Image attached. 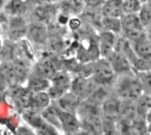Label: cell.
Instances as JSON below:
<instances>
[{
    "label": "cell",
    "instance_id": "83f0119b",
    "mask_svg": "<svg viewBox=\"0 0 151 135\" xmlns=\"http://www.w3.org/2000/svg\"><path fill=\"white\" fill-rule=\"evenodd\" d=\"M6 10L9 13L18 16L26 11L27 5L21 0H11L10 3L6 5Z\"/></svg>",
    "mask_w": 151,
    "mask_h": 135
},
{
    "label": "cell",
    "instance_id": "ab89813d",
    "mask_svg": "<svg viewBox=\"0 0 151 135\" xmlns=\"http://www.w3.org/2000/svg\"><path fill=\"white\" fill-rule=\"evenodd\" d=\"M3 3H4V0H0V6L3 4Z\"/></svg>",
    "mask_w": 151,
    "mask_h": 135
},
{
    "label": "cell",
    "instance_id": "f546056e",
    "mask_svg": "<svg viewBox=\"0 0 151 135\" xmlns=\"http://www.w3.org/2000/svg\"><path fill=\"white\" fill-rule=\"evenodd\" d=\"M0 56L4 59V61H13L16 59L17 56V50L15 46L10 42H5L1 50H0Z\"/></svg>",
    "mask_w": 151,
    "mask_h": 135
},
{
    "label": "cell",
    "instance_id": "8992f818",
    "mask_svg": "<svg viewBox=\"0 0 151 135\" xmlns=\"http://www.w3.org/2000/svg\"><path fill=\"white\" fill-rule=\"evenodd\" d=\"M57 111L61 122V126L65 133L74 134L80 129V121L78 120L74 113L63 111L59 107L57 108Z\"/></svg>",
    "mask_w": 151,
    "mask_h": 135
},
{
    "label": "cell",
    "instance_id": "f35d334b",
    "mask_svg": "<svg viewBox=\"0 0 151 135\" xmlns=\"http://www.w3.org/2000/svg\"><path fill=\"white\" fill-rule=\"evenodd\" d=\"M142 4H144V3H147V2H150V0H139Z\"/></svg>",
    "mask_w": 151,
    "mask_h": 135
},
{
    "label": "cell",
    "instance_id": "277c9868",
    "mask_svg": "<svg viewBox=\"0 0 151 135\" xmlns=\"http://www.w3.org/2000/svg\"><path fill=\"white\" fill-rule=\"evenodd\" d=\"M105 59L109 62L115 73H127L131 71V65L128 59L121 53L112 50Z\"/></svg>",
    "mask_w": 151,
    "mask_h": 135
},
{
    "label": "cell",
    "instance_id": "44dd1931",
    "mask_svg": "<svg viewBox=\"0 0 151 135\" xmlns=\"http://www.w3.org/2000/svg\"><path fill=\"white\" fill-rule=\"evenodd\" d=\"M101 27L113 34H119L122 31L121 19L117 17L103 16L101 19Z\"/></svg>",
    "mask_w": 151,
    "mask_h": 135
},
{
    "label": "cell",
    "instance_id": "74e56055",
    "mask_svg": "<svg viewBox=\"0 0 151 135\" xmlns=\"http://www.w3.org/2000/svg\"><path fill=\"white\" fill-rule=\"evenodd\" d=\"M34 3L37 4H51L54 0H32Z\"/></svg>",
    "mask_w": 151,
    "mask_h": 135
},
{
    "label": "cell",
    "instance_id": "4dcf8cb0",
    "mask_svg": "<svg viewBox=\"0 0 151 135\" xmlns=\"http://www.w3.org/2000/svg\"><path fill=\"white\" fill-rule=\"evenodd\" d=\"M83 0H65L63 3V9L66 12H81L83 10Z\"/></svg>",
    "mask_w": 151,
    "mask_h": 135
},
{
    "label": "cell",
    "instance_id": "9c48e42d",
    "mask_svg": "<svg viewBox=\"0 0 151 135\" xmlns=\"http://www.w3.org/2000/svg\"><path fill=\"white\" fill-rule=\"evenodd\" d=\"M81 126L84 131H87L89 134H103L101 115H91L82 118Z\"/></svg>",
    "mask_w": 151,
    "mask_h": 135
},
{
    "label": "cell",
    "instance_id": "4fadbf2b",
    "mask_svg": "<svg viewBox=\"0 0 151 135\" xmlns=\"http://www.w3.org/2000/svg\"><path fill=\"white\" fill-rule=\"evenodd\" d=\"M58 100V106L61 110L72 113H75L76 109L81 102L80 99L73 92L65 93Z\"/></svg>",
    "mask_w": 151,
    "mask_h": 135
},
{
    "label": "cell",
    "instance_id": "6da1fadb",
    "mask_svg": "<svg viewBox=\"0 0 151 135\" xmlns=\"http://www.w3.org/2000/svg\"><path fill=\"white\" fill-rule=\"evenodd\" d=\"M116 92L122 100L135 101L143 93V89L137 77L124 76L117 82Z\"/></svg>",
    "mask_w": 151,
    "mask_h": 135
},
{
    "label": "cell",
    "instance_id": "f1b7e54d",
    "mask_svg": "<svg viewBox=\"0 0 151 135\" xmlns=\"http://www.w3.org/2000/svg\"><path fill=\"white\" fill-rule=\"evenodd\" d=\"M138 12H139L138 16H139V19H140L142 26L144 27H149L151 22V11L150 2L142 4Z\"/></svg>",
    "mask_w": 151,
    "mask_h": 135
},
{
    "label": "cell",
    "instance_id": "7c38bea8",
    "mask_svg": "<svg viewBox=\"0 0 151 135\" xmlns=\"http://www.w3.org/2000/svg\"><path fill=\"white\" fill-rule=\"evenodd\" d=\"M28 34L33 42L39 44L45 43L48 38L47 28L42 23H34L30 25L28 29Z\"/></svg>",
    "mask_w": 151,
    "mask_h": 135
},
{
    "label": "cell",
    "instance_id": "5bb4252c",
    "mask_svg": "<svg viewBox=\"0 0 151 135\" xmlns=\"http://www.w3.org/2000/svg\"><path fill=\"white\" fill-rule=\"evenodd\" d=\"M102 5L101 11L104 16L120 18L123 15L122 0H107Z\"/></svg>",
    "mask_w": 151,
    "mask_h": 135
},
{
    "label": "cell",
    "instance_id": "ba28073f",
    "mask_svg": "<svg viewBox=\"0 0 151 135\" xmlns=\"http://www.w3.org/2000/svg\"><path fill=\"white\" fill-rule=\"evenodd\" d=\"M56 12H57V8L52 4H38V6L35 10V17L42 24L50 22L55 17Z\"/></svg>",
    "mask_w": 151,
    "mask_h": 135
},
{
    "label": "cell",
    "instance_id": "1f68e13d",
    "mask_svg": "<svg viewBox=\"0 0 151 135\" xmlns=\"http://www.w3.org/2000/svg\"><path fill=\"white\" fill-rule=\"evenodd\" d=\"M142 3L139 0H122L123 13H138Z\"/></svg>",
    "mask_w": 151,
    "mask_h": 135
},
{
    "label": "cell",
    "instance_id": "e0dca14e",
    "mask_svg": "<svg viewBox=\"0 0 151 135\" xmlns=\"http://www.w3.org/2000/svg\"><path fill=\"white\" fill-rule=\"evenodd\" d=\"M50 97L47 92L40 91L35 93H31L30 95V107L33 110L41 109L43 110L50 104Z\"/></svg>",
    "mask_w": 151,
    "mask_h": 135
},
{
    "label": "cell",
    "instance_id": "d4e9b609",
    "mask_svg": "<svg viewBox=\"0 0 151 135\" xmlns=\"http://www.w3.org/2000/svg\"><path fill=\"white\" fill-rule=\"evenodd\" d=\"M12 64H13V70H14L17 82L18 84L22 83L27 80L28 76V66L25 62L17 58L12 61Z\"/></svg>",
    "mask_w": 151,
    "mask_h": 135
},
{
    "label": "cell",
    "instance_id": "30bf717a",
    "mask_svg": "<svg viewBox=\"0 0 151 135\" xmlns=\"http://www.w3.org/2000/svg\"><path fill=\"white\" fill-rule=\"evenodd\" d=\"M9 37L12 40H18L22 38L27 33L26 22L21 17H13L9 25Z\"/></svg>",
    "mask_w": 151,
    "mask_h": 135
},
{
    "label": "cell",
    "instance_id": "484cf974",
    "mask_svg": "<svg viewBox=\"0 0 151 135\" xmlns=\"http://www.w3.org/2000/svg\"><path fill=\"white\" fill-rule=\"evenodd\" d=\"M103 16L104 15L99 7L88 6L87 10L83 11V17L87 19V20H88L89 22H92L97 26H101V19Z\"/></svg>",
    "mask_w": 151,
    "mask_h": 135
},
{
    "label": "cell",
    "instance_id": "5b68a950",
    "mask_svg": "<svg viewBox=\"0 0 151 135\" xmlns=\"http://www.w3.org/2000/svg\"><path fill=\"white\" fill-rule=\"evenodd\" d=\"M70 88L72 92L80 99V101H82L89 96L94 86L85 77H77L73 82H71Z\"/></svg>",
    "mask_w": 151,
    "mask_h": 135
},
{
    "label": "cell",
    "instance_id": "ac0fdd59",
    "mask_svg": "<svg viewBox=\"0 0 151 135\" xmlns=\"http://www.w3.org/2000/svg\"><path fill=\"white\" fill-rule=\"evenodd\" d=\"M56 73H57L56 66L53 64V62L50 60H44V61L40 62L35 66V74L49 80V79H51L55 75Z\"/></svg>",
    "mask_w": 151,
    "mask_h": 135
},
{
    "label": "cell",
    "instance_id": "8d00e7d4",
    "mask_svg": "<svg viewBox=\"0 0 151 135\" xmlns=\"http://www.w3.org/2000/svg\"><path fill=\"white\" fill-rule=\"evenodd\" d=\"M71 24V27H72V28H73V29H76L77 27H80V21L78 20V19H73V20H71V22H70Z\"/></svg>",
    "mask_w": 151,
    "mask_h": 135
},
{
    "label": "cell",
    "instance_id": "ffe728a7",
    "mask_svg": "<svg viewBox=\"0 0 151 135\" xmlns=\"http://www.w3.org/2000/svg\"><path fill=\"white\" fill-rule=\"evenodd\" d=\"M122 31L131 29H145L137 13H126L121 19Z\"/></svg>",
    "mask_w": 151,
    "mask_h": 135
},
{
    "label": "cell",
    "instance_id": "e575fe53",
    "mask_svg": "<svg viewBox=\"0 0 151 135\" xmlns=\"http://www.w3.org/2000/svg\"><path fill=\"white\" fill-rule=\"evenodd\" d=\"M142 86L143 92L150 94V71L140 72L139 76L137 77Z\"/></svg>",
    "mask_w": 151,
    "mask_h": 135
},
{
    "label": "cell",
    "instance_id": "836d02e7",
    "mask_svg": "<svg viewBox=\"0 0 151 135\" xmlns=\"http://www.w3.org/2000/svg\"><path fill=\"white\" fill-rule=\"evenodd\" d=\"M131 65L139 72L150 71V59H144L136 56L131 62Z\"/></svg>",
    "mask_w": 151,
    "mask_h": 135
},
{
    "label": "cell",
    "instance_id": "d590c367",
    "mask_svg": "<svg viewBox=\"0 0 151 135\" xmlns=\"http://www.w3.org/2000/svg\"><path fill=\"white\" fill-rule=\"evenodd\" d=\"M105 0H83V2L87 4V6L91 7H100Z\"/></svg>",
    "mask_w": 151,
    "mask_h": 135
},
{
    "label": "cell",
    "instance_id": "4316f807",
    "mask_svg": "<svg viewBox=\"0 0 151 135\" xmlns=\"http://www.w3.org/2000/svg\"><path fill=\"white\" fill-rule=\"evenodd\" d=\"M125 37L130 42H137L143 41L149 38V35L145 29H131V30H124Z\"/></svg>",
    "mask_w": 151,
    "mask_h": 135
},
{
    "label": "cell",
    "instance_id": "603a6c76",
    "mask_svg": "<svg viewBox=\"0 0 151 135\" xmlns=\"http://www.w3.org/2000/svg\"><path fill=\"white\" fill-rule=\"evenodd\" d=\"M42 118L50 125L56 126V127H61V122L59 119V116L57 111V107L53 105H48L45 107L42 112Z\"/></svg>",
    "mask_w": 151,
    "mask_h": 135
},
{
    "label": "cell",
    "instance_id": "d6986e66",
    "mask_svg": "<svg viewBox=\"0 0 151 135\" xmlns=\"http://www.w3.org/2000/svg\"><path fill=\"white\" fill-rule=\"evenodd\" d=\"M131 46L137 57L144 59H150L151 46L150 38L137 42H131Z\"/></svg>",
    "mask_w": 151,
    "mask_h": 135
},
{
    "label": "cell",
    "instance_id": "cb8c5ba5",
    "mask_svg": "<svg viewBox=\"0 0 151 135\" xmlns=\"http://www.w3.org/2000/svg\"><path fill=\"white\" fill-rule=\"evenodd\" d=\"M50 87V82L48 79L40 77L34 74L28 81V91L30 93H35L40 91H44Z\"/></svg>",
    "mask_w": 151,
    "mask_h": 135
},
{
    "label": "cell",
    "instance_id": "52a82bcc",
    "mask_svg": "<svg viewBox=\"0 0 151 135\" xmlns=\"http://www.w3.org/2000/svg\"><path fill=\"white\" fill-rule=\"evenodd\" d=\"M137 115V109L135 105V101L122 100L119 102V116L118 120L129 123L132 125V122Z\"/></svg>",
    "mask_w": 151,
    "mask_h": 135
},
{
    "label": "cell",
    "instance_id": "3957f363",
    "mask_svg": "<svg viewBox=\"0 0 151 135\" xmlns=\"http://www.w3.org/2000/svg\"><path fill=\"white\" fill-rule=\"evenodd\" d=\"M52 80V86L48 88V94L50 99H58L65 93L67 92L71 86V80L69 77L65 73H55L50 79Z\"/></svg>",
    "mask_w": 151,
    "mask_h": 135
},
{
    "label": "cell",
    "instance_id": "d6a6232c",
    "mask_svg": "<svg viewBox=\"0 0 151 135\" xmlns=\"http://www.w3.org/2000/svg\"><path fill=\"white\" fill-rule=\"evenodd\" d=\"M30 95L29 91L25 90H17L15 93V100L18 104L22 106L23 108L30 107Z\"/></svg>",
    "mask_w": 151,
    "mask_h": 135
},
{
    "label": "cell",
    "instance_id": "7402d4cb",
    "mask_svg": "<svg viewBox=\"0 0 151 135\" xmlns=\"http://www.w3.org/2000/svg\"><path fill=\"white\" fill-rule=\"evenodd\" d=\"M135 105L137 109V114L147 117V115L150 112L151 108V96L150 93L143 92L136 100Z\"/></svg>",
    "mask_w": 151,
    "mask_h": 135
},
{
    "label": "cell",
    "instance_id": "9a60e30c",
    "mask_svg": "<svg viewBox=\"0 0 151 135\" xmlns=\"http://www.w3.org/2000/svg\"><path fill=\"white\" fill-rule=\"evenodd\" d=\"M0 78L9 86L14 87L18 84L12 61H4L0 65Z\"/></svg>",
    "mask_w": 151,
    "mask_h": 135
},
{
    "label": "cell",
    "instance_id": "2e32d148",
    "mask_svg": "<svg viewBox=\"0 0 151 135\" xmlns=\"http://www.w3.org/2000/svg\"><path fill=\"white\" fill-rule=\"evenodd\" d=\"M116 36L115 34L106 31L101 34L100 35V53L105 58L107 55L113 50Z\"/></svg>",
    "mask_w": 151,
    "mask_h": 135
},
{
    "label": "cell",
    "instance_id": "8fae6325",
    "mask_svg": "<svg viewBox=\"0 0 151 135\" xmlns=\"http://www.w3.org/2000/svg\"><path fill=\"white\" fill-rule=\"evenodd\" d=\"M119 100L113 97H106L101 103V115L118 120Z\"/></svg>",
    "mask_w": 151,
    "mask_h": 135
},
{
    "label": "cell",
    "instance_id": "7a4b0ae2",
    "mask_svg": "<svg viewBox=\"0 0 151 135\" xmlns=\"http://www.w3.org/2000/svg\"><path fill=\"white\" fill-rule=\"evenodd\" d=\"M92 72L94 81L98 85H108L115 78V72L106 59L97 61L94 65Z\"/></svg>",
    "mask_w": 151,
    "mask_h": 135
}]
</instances>
